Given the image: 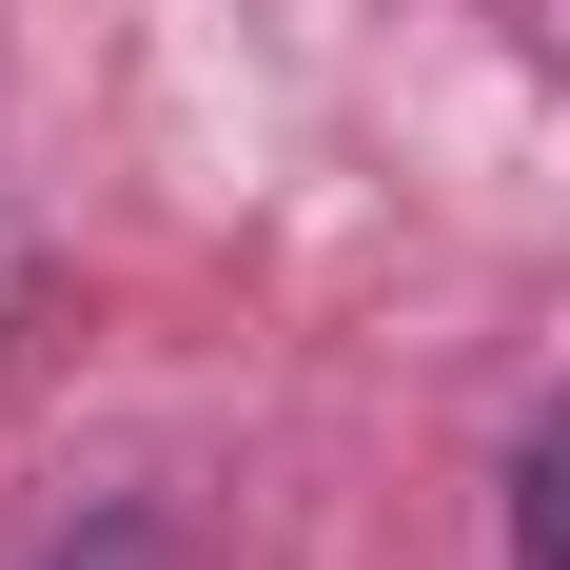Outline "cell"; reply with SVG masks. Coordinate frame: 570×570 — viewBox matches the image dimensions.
Returning a JSON list of instances; mask_svg holds the SVG:
<instances>
[{
    "mask_svg": "<svg viewBox=\"0 0 570 570\" xmlns=\"http://www.w3.org/2000/svg\"><path fill=\"white\" fill-rule=\"evenodd\" d=\"M512 570H570V394L531 413V453H512Z\"/></svg>",
    "mask_w": 570,
    "mask_h": 570,
    "instance_id": "1",
    "label": "cell"
},
{
    "mask_svg": "<svg viewBox=\"0 0 570 570\" xmlns=\"http://www.w3.org/2000/svg\"><path fill=\"white\" fill-rule=\"evenodd\" d=\"M40 570H158V531H138V512H99V531H59Z\"/></svg>",
    "mask_w": 570,
    "mask_h": 570,
    "instance_id": "2",
    "label": "cell"
}]
</instances>
